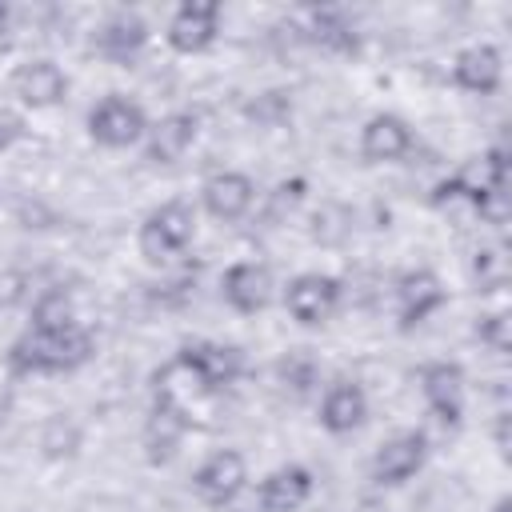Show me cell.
<instances>
[{"instance_id": "7a4b0ae2", "label": "cell", "mask_w": 512, "mask_h": 512, "mask_svg": "<svg viewBox=\"0 0 512 512\" xmlns=\"http://www.w3.org/2000/svg\"><path fill=\"white\" fill-rule=\"evenodd\" d=\"M192 232H196L192 204L168 200V204H160V208H152L144 216V224H140V256L148 264H164V260H172V256H180L188 248Z\"/></svg>"}, {"instance_id": "2e32d148", "label": "cell", "mask_w": 512, "mask_h": 512, "mask_svg": "<svg viewBox=\"0 0 512 512\" xmlns=\"http://www.w3.org/2000/svg\"><path fill=\"white\" fill-rule=\"evenodd\" d=\"M500 76H504V60H500V52H496L492 44H472V48H464V52L456 56V64H452L456 88H464V92H472V96L496 92V88H500Z\"/></svg>"}, {"instance_id": "d6986e66", "label": "cell", "mask_w": 512, "mask_h": 512, "mask_svg": "<svg viewBox=\"0 0 512 512\" xmlns=\"http://www.w3.org/2000/svg\"><path fill=\"white\" fill-rule=\"evenodd\" d=\"M148 44V24L136 12H112L100 28H96V48L100 56L128 64L132 56H140V48Z\"/></svg>"}, {"instance_id": "4fadbf2b", "label": "cell", "mask_w": 512, "mask_h": 512, "mask_svg": "<svg viewBox=\"0 0 512 512\" xmlns=\"http://www.w3.org/2000/svg\"><path fill=\"white\" fill-rule=\"evenodd\" d=\"M220 292H224V304H228V308L252 316V312H260V308L268 304L272 276H268L264 264H256V260H240V264H232V268L224 272Z\"/></svg>"}, {"instance_id": "44dd1931", "label": "cell", "mask_w": 512, "mask_h": 512, "mask_svg": "<svg viewBox=\"0 0 512 512\" xmlns=\"http://www.w3.org/2000/svg\"><path fill=\"white\" fill-rule=\"evenodd\" d=\"M308 28H312V40L328 52H356V32L352 24L344 20V12L336 8H316L308 16Z\"/></svg>"}, {"instance_id": "f1b7e54d", "label": "cell", "mask_w": 512, "mask_h": 512, "mask_svg": "<svg viewBox=\"0 0 512 512\" xmlns=\"http://www.w3.org/2000/svg\"><path fill=\"white\" fill-rule=\"evenodd\" d=\"M488 512H512V500H508V496H500V500H496Z\"/></svg>"}, {"instance_id": "6da1fadb", "label": "cell", "mask_w": 512, "mask_h": 512, "mask_svg": "<svg viewBox=\"0 0 512 512\" xmlns=\"http://www.w3.org/2000/svg\"><path fill=\"white\" fill-rule=\"evenodd\" d=\"M92 356V336L80 324L68 328H32L24 332L12 352L8 364L20 376H44V372H72Z\"/></svg>"}, {"instance_id": "9a60e30c", "label": "cell", "mask_w": 512, "mask_h": 512, "mask_svg": "<svg viewBox=\"0 0 512 512\" xmlns=\"http://www.w3.org/2000/svg\"><path fill=\"white\" fill-rule=\"evenodd\" d=\"M200 196H204L208 216L232 224V220L248 216V208H252V200H256V184H252L244 172H216V176L204 184Z\"/></svg>"}, {"instance_id": "ffe728a7", "label": "cell", "mask_w": 512, "mask_h": 512, "mask_svg": "<svg viewBox=\"0 0 512 512\" xmlns=\"http://www.w3.org/2000/svg\"><path fill=\"white\" fill-rule=\"evenodd\" d=\"M364 416H368V400H364V388H360V384H352V380L328 384V392H324V400H320V424H324L328 432L344 436V432L360 428Z\"/></svg>"}, {"instance_id": "7402d4cb", "label": "cell", "mask_w": 512, "mask_h": 512, "mask_svg": "<svg viewBox=\"0 0 512 512\" xmlns=\"http://www.w3.org/2000/svg\"><path fill=\"white\" fill-rule=\"evenodd\" d=\"M68 324L76 320H72V300L64 288H52L32 304V328H68Z\"/></svg>"}, {"instance_id": "cb8c5ba5", "label": "cell", "mask_w": 512, "mask_h": 512, "mask_svg": "<svg viewBox=\"0 0 512 512\" xmlns=\"http://www.w3.org/2000/svg\"><path fill=\"white\" fill-rule=\"evenodd\" d=\"M476 340L488 344L496 356H504V352H508V316H504V312L480 316V324H476Z\"/></svg>"}, {"instance_id": "7c38bea8", "label": "cell", "mask_w": 512, "mask_h": 512, "mask_svg": "<svg viewBox=\"0 0 512 512\" xmlns=\"http://www.w3.org/2000/svg\"><path fill=\"white\" fill-rule=\"evenodd\" d=\"M408 148H412V128L392 112H380L360 128V156L368 164H392L408 156Z\"/></svg>"}, {"instance_id": "ba28073f", "label": "cell", "mask_w": 512, "mask_h": 512, "mask_svg": "<svg viewBox=\"0 0 512 512\" xmlns=\"http://www.w3.org/2000/svg\"><path fill=\"white\" fill-rule=\"evenodd\" d=\"M336 300H340V284H336L332 276H324V272H300V276L284 288V308H288V316H292L296 324H304V328L324 324V320L332 316Z\"/></svg>"}, {"instance_id": "8fae6325", "label": "cell", "mask_w": 512, "mask_h": 512, "mask_svg": "<svg viewBox=\"0 0 512 512\" xmlns=\"http://www.w3.org/2000/svg\"><path fill=\"white\" fill-rule=\"evenodd\" d=\"M12 96L28 108H52L68 96V76L56 60H28L12 72Z\"/></svg>"}, {"instance_id": "e0dca14e", "label": "cell", "mask_w": 512, "mask_h": 512, "mask_svg": "<svg viewBox=\"0 0 512 512\" xmlns=\"http://www.w3.org/2000/svg\"><path fill=\"white\" fill-rule=\"evenodd\" d=\"M200 132V120L192 112H168L148 128V160L152 164H176Z\"/></svg>"}, {"instance_id": "83f0119b", "label": "cell", "mask_w": 512, "mask_h": 512, "mask_svg": "<svg viewBox=\"0 0 512 512\" xmlns=\"http://www.w3.org/2000/svg\"><path fill=\"white\" fill-rule=\"evenodd\" d=\"M8 28H12V8H8V4L0 0V36H4Z\"/></svg>"}, {"instance_id": "9c48e42d", "label": "cell", "mask_w": 512, "mask_h": 512, "mask_svg": "<svg viewBox=\"0 0 512 512\" xmlns=\"http://www.w3.org/2000/svg\"><path fill=\"white\" fill-rule=\"evenodd\" d=\"M244 480H248V464H244V456H240L236 448H220V452H212V456L196 468V476H192L200 500H208L212 508L232 504V500L240 496Z\"/></svg>"}, {"instance_id": "30bf717a", "label": "cell", "mask_w": 512, "mask_h": 512, "mask_svg": "<svg viewBox=\"0 0 512 512\" xmlns=\"http://www.w3.org/2000/svg\"><path fill=\"white\" fill-rule=\"evenodd\" d=\"M420 392H424L432 416L444 428L460 424V416H464V372H460V364H448V360L424 364L420 368Z\"/></svg>"}, {"instance_id": "484cf974", "label": "cell", "mask_w": 512, "mask_h": 512, "mask_svg": "<svg viewBox=\"0 0 512 512\" xmlns=\"http://www.w3.org/2000/svg\"><path fill=\"white\" fill-rule=\"evenodd\" d=\"M280 376H284V380H296V388H308L316 372H312L308 360H300V364H296V360H284V364H280Z\"/></svg>"}, {"instance_id": "d4e9b609", "label": "cell", "mask_w": 512, "mask_h": 512, "mask_svg": "<svg viewBox=\"0 0 512 512\" xmlns=\"http://www.w3.org/2000/svg\"><path fill=\"white\" fill-rule=\"evenodd\" d=\"M20 136H24V116H20V112L0 108V152H8Z\"/></svg>"}, {"instance_id": "603a6c76", "label": "cell", "mask_w": 512, "mask_h": 512, "mask_svg": "<svg viewBox=\"0 0 512 512\" xmlns=\"http://www.w3.org/2000/svg\"><path fill=\"white\" fill-rule=\"evenodd\" d=\"M472 272H476L480 288H484V292H492V288H500V284H504V256H500L496 248H484V252H476Z\"/></svg>"}, {"instance_id": "5b68a950", "label": "cell", "mask_w": 512, "mask_h": 512, "mask_svg": "<svg viewBox=\"0 0 512 512\" xmlns=\"http://www.w3.org/2000/svg\"><path fill=\"white\" fill-rule=\"evenodd\" d=\"M188 432V408L176 392L168 388H156V404H152V416L144 424V448H148V460L152 464H168L180 448Z\"/></svg>"}, {"instance_id": "52a82bcc", "label": "cell", "mask_w": 512, "mask_h": 512, "mask_svg": "<svg viewBox=\"0 0 512 512\" xmlns=\"http://www.w3.org/2000/svg\"><path fill=\"white\" fill-rule=\"evenodd\" d=\"M424 456H428L424 432H416V428L396 432V436H388V440L376 448V456H372V480L396 488V484L412 480V476L424 468Z\"/></svg>"}, {"instance_id": "3957f363", "label": "cell", "mask_w": 512, "mask_h": 512, "mask_svg": "<svg viewBox=\"0 0 512 512\" xmlns=\"http://www.w3.org/2000/svg\"><path fill=\"white\" fill-rule=\"evenodd\" d=\"M176 364L196 380L200 392H220V388L232 384V380L240 376V368H244L240 348L216 344V340H192V344H184L180 356H176Z\"/></svg>"}, {"instance_id": "5bb4252c", "label": "cell", "mask_w": 512, "mask_h": 512, "mask_svg": "<svg viewBox=\"0 0 512 512\" xmlns=\"http://www.w3.org/2000/svg\"><path fill=\"white\" fill-rule=\"evenodd\" d=\"M444 304V288L432 272L416 268V272H404L396 280V312H400V328H416L420 320H428L436 308Z\"/></svg>"}, {"instance_id": "277c9868", "label": "cell", "mask_w": 512, "mask_h": 512, "mask_svg": "<svg viewBox=\"0 0 512 512\" xmlns=\"http://www.w3.org/2000/svg\"><path fill=\"white\" fill-rule=\"evenodd\" d=\"M88 132L104 148H128L148 132V120H144V108L132 104L128 96H104L88 112Z\"/></svg>"}, {"instance_id": "4316f807", "label": "cell", "mask_w": 512, "mask_h": 512, "mask_svg": "<svg viewBox=\"0 0 512 512\" xmlns=\"http://www.w3.org/2000/svg\"><path fill=\"white\" fill-rule=\"evenodd\" d=\"M496 448H500V456H508V412H500V420H496Z\"/></svg>"}, {"instance_id": "ac0fdd59", "label": "cell", "mask_w": 512, "mask_h": 512, "mask_svg": "<svg viewBox=\"0 0 512 512\" xmlns=\"http://www.w3.org/2000/svg\"><path fill=\"white\" fill-rule=\"evenodd\" d=\"M260 512H296L312 496V472L300 464H284L260 480Z\"/></svg>"}, {"instance_id": "8992f818", "label": "cell", "mask_w": 512, "mask_h": 512, "mask_svg": "<svg viewBox=\"0 0 512 512\" xmlns=\"http://www.w3.org/2000/svg\"><path fill=\"white\" fill-rule=\"evenodd\" d=\"M216 32H220V4L216 0H188L172 12L164 36L180 56H196V52L212 48Z\"/></svg>"}]
</instances>
